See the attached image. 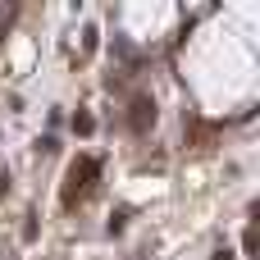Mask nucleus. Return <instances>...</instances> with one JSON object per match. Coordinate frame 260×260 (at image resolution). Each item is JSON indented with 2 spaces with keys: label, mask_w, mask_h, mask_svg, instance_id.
Segmentation results:
<instances>
[{
  "label": "nucleus",
  "mask_w": 260,
  "mask_h": 260,
  "mask_svg": "<svg viewBox=\"0 0 260 260\" xmlns=\"http://www.w3.org/2000/svg\"><path fill=\"white\" fill-rule=\"evenodd\" d=\"M101 174V165L91 160V155H82V160H73V169H69V187H64V206H73L87 187H91V178Z\"/></svg>",
  "instance_id": "obj_1"
},
{
  "label": "nucleus",
  "mask_w": 260,
  "mask_h": 260,
  "mask_svg": "<svg viewBox=\"0 0 260 260\" xmlns=\"http://www.w3.org/2000/svg\"><path fill=\"white\" fill-rule=\"evenodd\" d=\"M151 123H155V105H151L146 96H137V101H133V114H128V128H133V133H146Z\"/></svg>",
  "instance_id": "obj_2"
},
{
  "label": "nucleus",
  "mask_w": 260,
  "mask_h": 260,
  "mask_svg": "<svg viewBox=\"0 0 260 260\" xmlns=\"http://www.w3.org/2000/svg\"><path fill=\"white\" fill-rule=\"evenodd\" d=\"M73 133H78V137H91V133H96V119H91V114H73Z\"/></svg>",
  "instance_id": "obj_3"
},
{
  "label": "nucleus",
  "mask_w": 260,
  "mask_h": 260,
  "mask_svg": "<svg viewBox=\"0 0 260 260\" xmlns=\"http://www.w3.org/2000/svg\"><path fill=\"white\" fill-rule=\"evenodd\" d=\"M242 247H247V256H256V229H247V233H242Z\"/></svg>",
  "instance_id": "obj_4"
}]
</instances>
